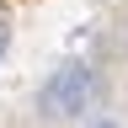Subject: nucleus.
Here are the masks:
<instances>
[{
  "mask_svg": "<svg viewBox=\"0 0 128 128\" xmlns=\"http://www.w3.org/2000/svg\"><path fill=\"white\" fill-rule=\"evenodd\" d=\"M86 96H91V75L86 70H59L43 86V112L48 118H80L86 112Z\"/></svg>",
  "mask_w": 128,
  "mask_h": 128,
  "instance_id": "1",
  "label": "nucleus"
},
{
  "mask_svg": "<svg viewBox=\"0 0 128 128\" xmlns=\"http://www.w3.org/2000/svg\"><path fill=\"white\" fill-rule=\"evenodd\" d=\"M0 54H6V16H0Z\"/></svg>",
  "mask_w": 128,
  "mask_h": 128,
  "instance_id": "2",
  "label": "nucleus"
}]
</instances>
